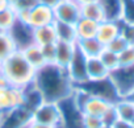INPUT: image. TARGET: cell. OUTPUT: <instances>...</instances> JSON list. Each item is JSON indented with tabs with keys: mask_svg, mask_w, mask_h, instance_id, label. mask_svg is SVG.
<instances>
[{
	"mask_svg": "<svg viewBox=\"0 0 134 128\" xmlns=\"http://www.w3.org/2000/svg\"><path fill=\"white\" fill-rule=\"evenodd\" d=\"M33 85L41 93L43 102L59 103L71 96L75 91V86L67 74V70L58 68L54 63H46L36 71Z\"/></svg>",
	"mask_w": 134,
	"mask_h": 128,
	"instance_id": "obj_1",
	"label": "cell"
},
{
	"mask_svg": "<svg viewBox=\"0 0 134 128\" xmlns=\"http://www.w3.org/2000/svg\"><path fill=\"white\" fill-rule=\"evenodd\" d=\"M32 121V112L20 106L15 110L4 112L0 121V128H24Z\"/></svg>",
	"mask_w": 134,
	"mask_h": 128,
	"instance_id": "obj_10",
	"label": "cell"
},
{
	"mask_svg": "<svg viewBox=\"0 0 134 128\" xmlns=\"http://www.w3.org/2000/svg\"><path fill=\"white\" fill-rule=\"evenodd\" d=\"M9 7V2L8 0H0V11H3L5 8Z\"/></svg>",
	"mask_w": 134,
	"mask_h": 128,
	"instance_id": "obj_38",
	"label": "cell"
},
{
	"mask_svg": "<svg viewBox=\"0 0 134 128\" xmlns=\"http://www.w3.org/2000/svg\"><path fill=\"white\" fill-rule=\"evenodd\" d=\"M80 17H84V19H88V20H92L96 23H101L105 20L104 11L99 2L80 6Z\"/></svg>",
	"mask_w": 134,
	"mask_h": 128,
	"instance_id": "obj_22",
	"label": "cell"
},
{
	"mask_svg": "<svg viewBox=\"0 0 134 128\" xmlns=\"http://www.w3.org/2000/svg\"><path fill=\"white\" fill-rule=\"evenodd\" d=\"M118 59H120V66L134 65V46L129 45L125 50H122L118 54Z\"/></svg>",
	"mask_w": 134,
	"mask_h": 128,
	"instance_id": "obj_31",
	"label": "cell"
},
{
	"mask_svg": "<svg viewBox=\"0 0 134 128\" xmlns=\"http://www.w3.org/2000/svg\"><path fill=\"white\" fill-rule=\"evenodd\" d=\"M32 121L46 124V125H54L60 128L62 123V112L59 103L54 102H42L33 112H32Z\"/></svg>",
	"mask_w": 134,
	"mask_h": 128,
	"instance_id": "obj_5",
	"label": "cell"
},
{
	"mask_svg": "<svg viewBox=\"0 0 134 128\" xmlns=\"http://www.w3.org/2000/svg\"><path fill=\"white\" fill-rule=\"evenodd\" d=\"M3 115H4V112L0 110V121H2V119H3Z\"/></svg>",
	"mask_w": 134,
	"mask_h": 128,
	"instance_id": "obj_41",
	"label": "cell"
},
{
	"mask_svg": "<svg viewBox=\"0 0 134 128\" xmlns=\"http://www.w3.org/2000/svg\"><path fill=\"white\" fill-rule=\"evenodd\" d=\"M0 33H2V30H0Z\"/></svg>",
	"mask_w": 134,
	"mask_h": 128,
	"instance_id": "obj_44",
	"label": "cell"
},
{
	"mask_svg": "<svg viewBox=\"0 0 134 128\" xmlns=\"http://www.w3.org/2000/svg\"><path fill=\"white\" fill-rule=\"evenodd\" d=\"M54 17L58 21L72 24L80 19V6L75 0H60L59 4L54 8Z\"/></svg>",
	"mask_w": 134,
	"mask_h": 128,
	"instance_id": "obj_11",
	"label": "cell"
},
{
	"mask_svg": "<svg viewBox=\"0 0 134 128\" xmlns=\"http://www.w3.org/2000/svg\"><path fill=\"white\" fill-rule=\"evenodd\" d=\"M113 106H114L118 119L129 121V123L134 121V103L133 102H130L126 98H120Z\"/></svg>",
	"mask_w": 134,
	"mask_h": 128,
	"instance_id": "obj_23",
	"label": "cell"
},
{
	"mask_svg": "<svg viewBox=\"0 0 134 128\" xmlns=\"http://www.w3.org/2000/svg\"><path fill=\"white\" fill-rule=\"evenodd\" d=\"M21 52H23L24 57L26 58V61L30 63V65H32L36 70H38V69H41L42 66L46 65V61H45V58H43L42 49H41L40 45H37V44L33 42V44H30L29 46L24 48Z\"/></svg>",
	"mask_w": 134,
	"mask_h": 128,
	"instance_id": "obj_18",
	"label": "cell"
},
{
	"mask_svg": "<svg viewBox=\"0 0 134 128\" xmlns=\"http://www.w3.org/2000/svg\"><path fill=\"white\" fill-rule=\"evenodd\" d=\"M75 2L79 4V6H83V4H88V3H93V2H97V0H75Z\"/></svg>",
	"mask_w": 134,
	"mask_h": 128,
	"instance_id": "obj_39",
	"label": "cell"
},
{
	"mask_svg": "<svg viewBox=\"0 0 134 128\" xmlns=\"http://www.w3.org/2000/svg\"><path fill=\"white\" fill-rule=\"evenodd\" d=\"M41 49H42V54H43V58H45L46 63L53 65V63L55 62V44L43 45V46H41Z\"/></svg>",
	"mask_w": 134,
	"mask_h": 128,
	"instance_id": "obj_32",
	"label": "cell"
},
{
	"mask_svg": "<svg viewBox=\"0 0 134 128\" xmlns=\"http://www.w3.org/2000/svg\"><path fill=\"white\" fill-rule=\"evenodd\" d=\"M78 87L84 90L86 93H88L93 96L101 98L112 104H114L120 99V95L109 77L104 78V79H99V81H87L86 83H83Z\"/></svg>",
	"mask_w": 134,
	"mask_h": 128,
	"instance_id": "obj_4",
	"label": "cell"
},
{
	"mask_svg": "<svg viewBox=\"0 0 134 128\" xmlns=\"http://www.w3.org/2000/svg\"><path fill=\"white\" fill-rule=\"evenodd\" d=\"M59 2H60V0H40V3H41V4H45V6L53 8V9L59 4Z\"/></svg>",
	"mask_w": 134,
	"mask_h": 128,
	"instance_id": "obj_37",
	"label": "cell"
},
{
	"mask_svg": "<svg viewBox=\"0 0 134 128\" xmlns=\"http://www.w3.org/2000/svg\"><path fill=\"white\" fill-rule=\"evenodd\" d=\"M129 45H127V42L125 41V38L121 36V34H118L116 38H113L108 45H105V48L107 49H109L110 52H113V53H116V54H120L122 50H125L126 48H127Z\"/></svg>",
	"mask_w": 134,
	"mask_h": 128,
	"instance_id": "obj_30",
	"label": "cell"
},
{
	"mask_svg": "<svg viewBox=\"0 0 134 128\" xmlns=\"http://www.w3.org/2000/svg\"><path fill=\"white\" fill-rule=\"evenodd\" d=\"M24 103V90L7 85L0 87V110L3 112H8L15 110Z\"/></svg>",
	"mask_w": 134,
	"mask_h": 128,
	"instance_id": "obj_9",
	"label": "cell"
},
{
	"mask_svg": "<svg viewBox=\"0 0 134 128\" xmlns=\"http://www.w3.org/2000/svg\"><path fill=\"white\" fill-rule=\"evenodd\" d=\"M26 128H58L54 125H46V124H41V123H36V121H30L28 124Z\"/></svg>",
	"mask_w": 134,
	"mask_h": 128,
	"instance_id": "obj_36",
	"label": "cell"
},
{
	"mask_svg": "<svg viewBox=\"0 0 134 128\" xmlns=\"http://www.w3.org/2000/svg\"><path fill=\"white\" fill-rule=\"evenodd\" d=\"M99 58H100V61L104 63V66L109 70V73H110L112 70H114V69H117V68L120 66L118 54H116V53L110 52V50H109V49H107V48H104V49H103V52L100 53Z\"/></svg>",
	"mask_w": 134,
	"mask_h": 128,
	"instance_id": "obj_27",
	"label": "cell"
},
{
	"mask_svg": "<svg viewBox=\"0 0 134 128\" xmlns=\"http://www.w3.org/2000/svg\"><path fill=\"white\" fill-rule=\"evenodd\" d=\"M67 74H69L71 82L74 83L75 87L86 83L88 81L87 75V57L76 48L71 62L67 66Z\"/></svg>",
	"mask_w": 134,
	"mask_h": 128,
	"instance_id": "obj_8",
	"label": "cell"
},
{
	"mask_svg": "<svg viewBox=\"0 0 134 128\" xmlns=\"http://www.w3.org/2000/svg\"><path fill=\"white\" fill-rule=\"evenodd\" d=\"M131 128H134V121H133V123H131Z\"/></svg>",
	"mask_w": 134,
	"mask_h": 128,
	"instance_id": "obj_43",
	"label": "cell"
},
{
	"mask_svg": "<svg viewBox=\"0 0 134 128\" xmlns=\"http://www.w3.org/2000/svg\"><path fill=\"white\" fill-rule=\"evenodd\" d=\"M120 34L125 38L127 45L134 46V25L120 20Z\"/></svg>",
	"mask_w": 134,
	"mask_h": 128,
	"instance_id": "obj_29",
	"label": "cell"
},
{
	"mask_svg": "<svg viewBox=\"0 0 134 128\" xmlns=\"http://www.w3.org/2000/svg\"><path fill=\"white\" fill-rule=\"evenodd\" d=\"M33 41H34V44H37L40 46L55 44L58 41V38H57V33L54 29V23L50 25H45V27L33 29Z\"/></svg>",
	"mask_w": 134,
	"mask_h": 128,
	"instance_id": "obj_16",
	"label": "cell"
},
{
	"mask_svg": "<svg viewBox=\"0 0 134 128\" xmlns=\"http://www.w3.org/2000/svg\"><path fill=\"white\" fill-rule=\"evenodd\" d=\"M83 125H84V128H100L104 124H103L101 117L83 114Z\"/></svg>",
	"mask_w": 134,
	"mask_h": 128,
	"instance_id": "obj_33",
	"label": "cell"
},
{
	"mask_svg": "<svg viewBox=\"0 0 134 128\" xmlns=\"http://www.w3.org/2000/svg\"><path fill=\"white\" fill-rule=\"evenodd\" d=\"M76 50V44L57 41L55 42V62L54 65L62 69H67L69 63L72 59V55Z\"/></svg>",
	"mask_w": 134,
	"mask_h": 128,
	"instance_id": "obj_14",
	"label": "cell"
},
{
	"mask_svg": "<svg viewBox=\"0 0 134 128\" xmlns=\"http://www.w3.org/2000/svg\"><path fill=\"white\" fill-rule=\"evenodd\" d=\"M23 90H24V103H23V107H25L26 110L33 112L43 102L42 95H41V93L38 91V89L33 83L30 86L23 89Z\"/></svg>",
	"mask_w": 134,
	"mask_h": 128,
	"instance_id": "obj_21",
	"label": "cell"
},
{
	"mask_svg": "<svg viewBox=\"0 0 134 128\" xmlns=\"http://www.w3.org/2000/svg\"><path fill=\"white\" fill-rule=\"evenodd\" d=\"M16 49L15 42L12 41V38L9 37L8 33L2 32L0 33V63H2L5 58H8Z\"/></svg>",
	"mask_w": 134,
	"mask_h": 128,
	"instance_id": "obj_26",
	"label": "cell"
},
{
	"mask_svg": "<svg viewBox=\"0 0 134 128\" xmlns=\"http://www.w3.org/2000/svg\"><path fill=\"white\" fill-rule=\"evenodd\" d=\"M121 21L134 25V0H122Z\"/></svg>",
	"mask_w": 134,
	"mask_h": 128,
	"instance_id": "obj_28",
	"label": "cell"
},
{
	"mask_svg": "<svg viewBox=\"0 0 134 128\" xmlns=\"http://www.w3.org/2000/svg\"><path fill=\"white\" fill-rule=\"evenodd\" d=\"M125 98H126V99H129L130 102H133V103H134V89H133V90H131V91H130V93L125 96Z\"/></svg>",
	"mask_w": 134,
	"mask_h": 128,
	"instance_id": "obj_40",
	"label": "cell"
},
{
	"mask_svg": "<svg viewBox=\"0 0 134 128\" xmlns=\"http://www.w3.org/2000/svg\"><path fill=\"white\" fill-rule=\"evenodd\" d=\"M59 107L62 112L60 128H84L83 112L79 110V107L74 102L72 95L59 102Z\"/></svg>",
	"mask_w": 134,
	"mask_h": 128,
	"instance_id": "obj_7",
	"label": "cell"
},
{
	"mask_svg": "<svg viewBox=\"0 0 134 128\" xmlns=\"http://www.w3.org/2000/svg\"><path fill=\"white\" fill-rule=\"evenodd\" d=\"M117 119H118V117H117V114H116V110H114V106H113V104H112V106L108 108V111L101 116L103 124H104V125H108V127H110Z\"/></svg>",
	"mask_w": 134,
	"mask_h": 128,
	"instance_id": "obj_34",
	"label": "cell"
},
{
	"mask_svg": "<svg viewBox=\"0 0 134 128\" xmlns=\"http://www.w3.org/2000/svg\"><path fill=\"white\" fill-rule=\"evenodd\" d=\"M36 69L26 61L21 50H15L8 58L0 63L2 74L11 86L25 89L34 82Z\"/></svg>",
	"mask_w": 134,
	"mask_h": 128,
	"instance_id": "obj_2",
	"label": "cell"
},
{
	"mask_svg": "<svg viewBox=\"0 0 134 128\" xmlns=\"http://www.w3.org/2000/svg\"><path fill=\"white\" fill-rule=\"evenodd\" d=\"M17 20H19L17 12L12 7H8L3 11H0V30L5 33L9 32L11 28L17 23Z\"/></svg>",
	"mask_w": 134,
	"mask_h": 128,
	"instance_id": "obj_25",
	"label": "cell"
},
{
	"mask_svg": "<svg viewBox=\"0 0 134 128\" xmlns=\"http://www.w3.org/2000/svg\"><path fill=\"white\" fill-rule=\"evenodd\" d=\"M17 16H19L20 21L25 23L32 29L41 28V27H45V25H50L55 21L54 9L45 6V4H41V3H38L37 6H34L29 11L19 12Z\"/></svg>",
	"mask_w": 134,
	"mask_h": 128,
	"instance_id": "obj_3",
	"label": "cell"
},
{
	"mask_svg": "<svg viewBox=\"0 0 134 128\" xmlns=\"http://www.w3.org/2000/svg\"><path fill=\"white\" fill-rule=\"evenodd\" d=\"M76 48L87 58H91V57H99L105 46L96 37H92V38H86V40H78Z\"/></svg>",
	"mask_w": 134,
	"mask_h": 128,
	"instance_id": "obj_19",
	"label": "cell"
},
{
	"mask_svg": "<svg viewBox=\"0 0 134 128\" xmlns=\"http://www.w3.org/2000/svg\"><path fill=\"white\" fill-rule=\"evenodd\" d=\"M109 78L114 85L120 98H125L134 89V65L118 66L109 73Z\"/></svg>",
	"mask_w": 134,
	"mask_h": 128,
	"instance_id": "obj_6",
	"label": "cell"
},
{
	"mask_svg": "<svg viewBox=\"0 0 134 128\" xmlns=\"http://www.w3.org/2000/svg\"><path fill=\"white\" fill-rule=\"evenodd\" d=\"M54 29L57 33L58 41L63 42H70V44H76V33H75V27L72 24H67L63 21H54Z\"/></svg>",
	"mask_w": 134,
	"mask_h": 128,
	"instance_id": "obj_20",
	"label": "cell"
},
{
	"mask_svg": "<svg viewBox=\"0 0 134 128\" xmlns=\"http://www.w3.org/2000/svg\"><path fill=\"white\" fill-rule=\"evenodd\" d=\"M100 128H110V127H108V125H103V127H100Z\"/></svg>",
	"mask_w": 134,
	"mask_h": 128,
	"instance_id": "obj_42",
	"label": "cell"
},
{
	"mask_svg": "<svg viewBox=\"0 0 134 128\" xmlns=\"http://www.w3.org/2000/svg\"><path fill=\"white\" fill-rule=\"evenodd\" d=\"M75 33H76V38L78 40H86V38H92L96 37V32H97V27L99 23L80 17L76 23H75Z\"/></svg>",
	"mask_w": 134,
	"mask_h": 128,
	"instance_id": "obj_17",
	"label": "cell"
},
{
	"mask_svg": "<svg viewBox=\"0 0 134 128\" xmlns=\"http://www.w3.org/2000/svg\"><path fill=\"white\" fill-rule=\"evenodd\" d=\"M120 34V20H104L99 23L96 38L105 46Z\"/></svg>",
	"mask_w": 134,
	"mask_h": 128,
	"instance_id": "obj_13",
	"label": "cell"
},
{
	"mask_svg": "<svg viewBox=\"0 0 134 128\" xmlns=\"http://www.w3.org/2000/svg\"><path fill=\"white\" fill-rule=\"evenodd\" d=\"M100 3L105 20H121L122 0H97Z\"/></svg>",
	"mask_w": 134,
	"mask_h": 128,
	"instance_id": "obj_24",
	"label": "cell"
},
{
	"mask_svg": "<svg viewBox=\"0 0 134 128\" xmlns=\"http://www.w3.org/2000/svg\"><path fill=\"white\" fill-rule=\"evenodd\" d=\"M110 128H131V123L125 121V120H121V119H117V120L110 125Z\"/></svg>",
	"mask_w": 134,
	"mask_h": 128,
	"instance_id": "obj_35",
	"label": "cell"
},
{
	"mask_svg": "<svg viewBox=\"0 0 134 128\" xmlns=\"http://www.w3.org/2000/svg\"><path fill=\"white\" fill-rule=\"evenodd\" d=\"M7 33L9 34V37L15 42L17 50H23L24 48H26L34 42L33 41V29L20 20H17V23Z\"/></svg>",
	"mask_w": 134,
	"mask_h": 128,
	"instance_id": "obj_12",
	"label": "cell"
},
{
	"mask_svg": "<svg viewBox=\"0 0 134 128\" xmlns=\"http://www.w3.org/2000/svg\"><path fill=\"white\" fill-rule=\"evenodd\" d=\"M87 75L88 81H99L109 77V70L104 66L99 57L87 58Z\"/></svg>",
	"mask_w": 134,
	"mask_h": 128,
	"instance_id": "obj_15",
	"label": "cell"
}]
</instances>
